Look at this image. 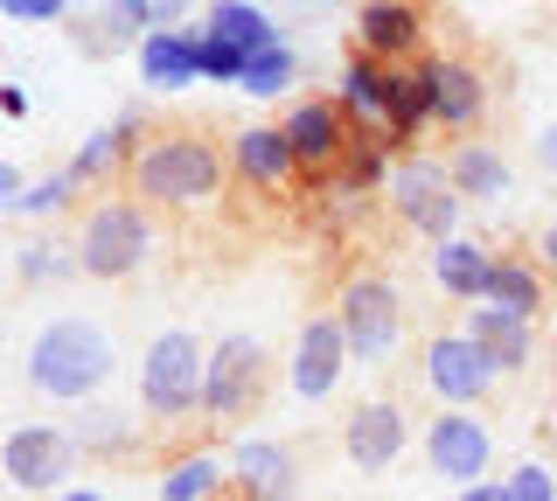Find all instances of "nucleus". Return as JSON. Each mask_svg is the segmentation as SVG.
Listing matches in <instances>:
<instances>
[{
    "mask_svg": "<svg viewBox=\"0 0 557 501\" xmlns=\"http://www.w3.org/2000/svg\"><path fill=\"white\" fill-rule=\"evenodd\" d=\"M223 147L209 133H147L126 161V196H139L147 210H209L223 196Z\"/></svg>",
    "mask_w": 557,
    "mask_h": 501,
    "instance_id": "nucleus-1",
    "label": "nucleus"
},
{
    "mask_svg": "<svg viewBox=\"0 0 557 501\" xmlns=\"http://www.w3.org/2000/svg\"><path fill=\"white\" fill-rule=\"evenodd\" d=\"M112 370H119V349L98 321L84 314H57L35 327L28 355H22V376L35 397L49 404H84V397H104L112 390Z\"/></svg>",
    "mask_w": 557,
    "mask_h": 501,
    "instance_id": "nucleus-2",
    "label": "nucleus"
},
{
    "mask_svg": "<svg viewBox=\"0 0 557 501\" xmlns=\"http://www.w3.org/2000/svg\"><path fill=\"white\" fill-rule=\"evenodd\" d=\"M153 251H161V237H153V210L139 196H104L77 223V265H84V279L119 286V279H133V272H147Z\"/></svg>",
    "mask_w": 557,
    "mask_h": 501,
    "instance_id": "nucleus-3",
    "label": "nucleus"
},
{
    "mask_svg": "<svg viewBox=\"0 0 557 501\" xmlns=\"http://www.w3.org/2000/svg\"><path fill=\"white\" fill-rule=\"evenodd\" d=\"M202 370H209V349L188 335V327L153 335L147 355H139V418L168 425V431L202 418Z\"/></svg>",
    "mask_w": 557,
    "mask_h": 501,
    "instance_id": "nucleus-4",
    "label": "nucleus"
},
{
    "mask_svg": "<svg viewBox=\"0 0 557 501\" xmlns=\"http://www.w3.org/2000/svg\"><path fill=\"white\" fill-rule=\"evenodd\" d=\"M335 314H342L356 370H391L397 349H405V292L383 279V272H348L342 292H335Z\"/></svg>",
    "mask_w": 557,
    "mask_h": 501,
    "instance_id": "nucleus-5",
    "label": "nucleus"
},
{
    "mask_svg": "<svg viewBox=\"0 0 557 501\" xmlns=\"http://www.w3.org/2000/svg\"><path fill=\"white\" fill-rule=\"evenodd\" d=\"M383 196H391V216L405 223L411 237H425V245H440V237L460 230V188H453L446 161H432V153H397L391 181H383Z\"/></svg>",
    "mask_w": 557,
    "mask_h": 501,
    "instance_id": "nucleus-6",
    "label": "nucleus"
},
{
    "mask_svg": "<svg viewBox=\"0 0 557 501\" xmlns=\"http://www.w3.org/2000/svg\"><path fill=\"white\" fill-rule=\"evenodd\" d=\"M70 474H77V439H70V425H49V418H22L0 439V480H8L22 501H57L70 488Z\"/></svg>",
    "mask_w": 557,
    "mask_h": 501,
    "instance_id": "nucleus-7",
    "label": "nucleus"
},
{
    "mask_svg": "<svg viewBox=\"0 0 557 501\" xmlns=\"http://www.w3.org/2000/svg\"><path fill=\"white\" fill-rule=\"evenodd\" d=\"M272 384V355L258 335H223L209 341V370H202V418L209 425H237L258 411V397Z\"/></svg>",
    "mask_w": 557,
    "mask_h": 501,
    "instance_id": "nucleus-8",
    "label": "nucleus"
},
{
    "mask_svg": "<svg viewBox=\"0 0 557 501\" xmlns=\"http://www.w3.org/2000/svg\"><path fill=\"white\" fill-rule=\"evenodd\" d=\"M418 376H425V390L440 397V404H487L502 384V370L487 362V349L467 327H446V335H432L425 341V355H418Z\"/></svg>",
    "mask_w": 557,
    "mask_h": 501,
    "instance_id": "nucleus-9",
    "label": "nucleus"
},
{
    "mask_svg": "<svg viewBox=\"0 0 557 501\" xmlns=\"http://www.w3.org/2000/svg\"><path fill=\"white\" fill-rule=\"evenodd\" d=\"M425 466L446 488L487 480V466H495V425L474 404H440V418L425 425Z\"/></svg>",
    "mask_w": 557,
    "mask_h": 501,
    "instance_id": "nucleus-10",
    "label": "nucleus"
},
{
    "mask_svg": "<svg viewBox=\"0 0 557 501\" xmlns=\"http://www.w3.org/2000/svg\"><path fill=\"white\" fill-rule=\"evenodd\" d=\"M405 71H411V63H376V57H362V49H348V63H342V77H335V105L348 112V126L391 147Z\"/></svg>",
    "mask_w": 557,
    "mask_h": 501,
    "instance_id": "nucleus-11",
    "label": "nucleus"
},
{
    "mask_svg": "<svg viewBox=\"0 0 557 501\" xmlns=\"http://www.w3.org/2000/svg\"><path fill=\"white\" fill-rule=\"evenodd\" d=\"M348 335H342V314L327 306V314H307L300 335H293V355H286V390L300 397V404H327L335 384L348 376Z\"/></svg>",
    "mask_w": 557,
    "mask_h": 501,
    "instance_id": "nucleus-12",
    "label": "nucleus"
},
{
    "mask_svg": "<svg viewBox=\"0 0 557 501\" xmlns=\"http://www.w3.org/2000/svg\"><path fill=\"white\" fill-rule=\"evenodd\" d=\"M278 126H286V140H293V161H300L307 188H321L327 175H335L348 140H356V126H348V112L335 105V98H293Z\"/></svg>",
    "mask_w": 557,
    "mask_h": 501,
    "instance_id": "nucleus-13",
    "label": "nucleus"
},
{
    "mask_svg": "<svg viewBox=\"0 0 557 501\" xmlns=\"http://www.w3.org/2000/svg\"><path fill=\"white\" fill-rule=\"evenodd\" d=\"M418 77H425V98H432V126L440 133H481L487 71L474 57H418Z\"/></svg>",
    "mask_w": 557,
    "mask_h": 501,
    "instance_id": "nucleus-14",
    "label": "nucleus"
},
{
    "mask_svg": "<svg viewBox=\"0 0 557 501\" xmlns=\"http://www.w3.org/2000/svg\"><path fill=\"white\" fill-rule=\"evenodd\" d=\"M405 446H411V418H405V404H391V397H370V404H356L348 411V425H342V453L356 474H391L397 460H405Z\"/></svg>",
    "mask_w": 557,
    "mask_h": 501,
    "instance_id": "nucleus-15",
    "label": "nucleus"
},
{
    "mask_svg": "<svg viewBox=\"0 0 557 501\" xmlns=\"http://www.w3.org/2000/svg\"><path fill=\"white\" fill-rule=\"evenodd\" d=\"M133 63H139V84H147L153 98L188 91V84H202V28H188V22L147 28V42L133 49Z\"/></svg>",
    "mask_w": 557,
    "mask_h": 501,
    "instance_id": "nucleus-16",
    "label": "nucleus"
},
{
    "mask_svg": "<svg viewBox=\"0 0 557 501\" xmlns=\"http://www.w3.org/2000/svg\"><path fill=\"white\" fill-rule=\"evenodd\" d=\"M356 49L376 63H418L425 57V8L418 0H362L356 8Z\"/></svg>",
    "mask_w": 557,
    "mask_h": 501,
    "instance_id": "nucleus-17",
    "label": "nucleus"
},
{
    "mask_svg": "<svg viewBox=\"0 0 557 501\" xmlns=\"http://www.w3.org/2000/svg\"><path fill=\"white\" fill-rule=\"evenodd\" d=\"M231 494L237 501H293L300 494V453L286 439H237L231 446Z\"/></svg>",
    "mask_w": 557,
    "mask_h": 501,
    "instance_id": "nucleus-18",
    "label": "nucleus"
},
{
    "mask_svg": "<svg viewBox=\"0 0 557 501\" xmlns=\"http://www.w3.org/2000/svg\"><path fill=\"white\" fill-rule=\"evenodd\" d=\"M446 175L460 188V202H474V210H502V202L516 196V167L509 153L495 140H474V133H460V140L446 147Z\"/></svg>",
    "mask_w": 557,
    "mask_h": 501,
    "instance_id": "nucleus-19",
    "label": "nucleus"
},
{
    "mask_svg": "<svg viewBox=\"0 0 557 501\" xmlns=\"http://www.w3.org/2000/svg\"><path fill=\"white\" fill-rule=\"evenodd\" d=\"M231 175L258 196H278V188L300 181V161H293V140L286 126H244L231 140Z\"/></svg>",
    "mask_w": 557,
    "mask_h": 501,
    "instance_id": "nucleus-20",
    "label": "nucleus"
},
{
    "mask_svg": "<svg viewBox=\"0 0 557 501\" xmlns=\"http://www.w3.org/2000/svg\"><path fill=\"white\" fill-rule=\"evenodd\" d=\"M467 335L487 349V362H495L502 376H522L536 362V321L530 314H509V306H495V300L467 306Z\"/></svg>",
    "mask_w": 557,
    "mask_h": 501,
    "instance_id": "nucleus-21",
    "label": "nucleus"
},
{
    "mask_svg": "<svg viewBox=\"0 0 557 501\" xmlns=\"http://www.w3.org/2000/svg\"><path fill=\"white\" fill-rule=\"evenodd\" d=\"M139 133H147V118H139V105H126L112 126H98V133H84V140H77V153H70V175H77L84 188H112V175H126Z\"/></svg>",
    "mask_w": 557,
    "mask_h": 501,
    "instance_id": "nucleus-22",
    "label": "nucleus"
},
{
    "mask_svg": "<svg viewBox=\"0 0 557 501\" xmlns=\"http://www.w3.org/2000/svg\"><path fill=\"white\" fill-rule=\"evenodd\" d=\"M487 272H495V251H487L481 237L453 230V237H440V245H432V286H440L446 300H460V306L487 300Z\"/></svg>",
    "mask_w": 557,
    "mask_h": 501,
    "instance_id": "nucleus-23",
    "label": "nucleus"
},
{
    "mask_svg": "<svg viewBox=\"0 0 557 501\" xmlns=\"http://www.w3.org/2000/svg\"><path fill=\"white\" fill-rule=\"evenodd\" d=\"M223 488H231V460L216 453V446H188L182 460H168L161 474V501H223Z\"/></svg>",
    "mask_w": 557,
    "mask_h": 501,
    "instance_id": "nucleus-24",
    "label": "nucleus"
},
{
    "mask_svg": "<svg viewBox=\"0 0 557 501\" xmlns=\"http://www.w3.org/2000/svg\"><path fill=\"white\" fill-rule=\"evenodd\" d=\"M487 300L509 306V314H544L550 300V272L536 265V258H516V251H495V272H487Z\"/></svg>",
    "mask_w": 557,
    "mask_h": 501,
    "instance_id": "nucleus-25",
    "label": "nucleus"
},
{
    "mask_svg": "<svg viewBox=\"0 0 557 501\" xmlns=\"http://www.w3.org/2000/svg\"><path fill=\"white\" fill-rule=\"evenodd\" d=\"M8 272H14L22 286H63V279H77L84 265H77V245L35 230V237H22V245L8 251Z\"/></svg>",
    "mask_w": 557,
    "mask_h": 501,
    "instance_id": "nucleus-26",
    "label": "nucleus"
},
{
    "mask_svg": "<svg viewBox=\"0 0 557 501\" xmlns=\"http://www.w3.org/2000/svg\"><path fill=\"white\" fill-rule=\"evenodd\" d=\"M202 28H209V36H223L231 49H244V57H251V49H265V42H278V22L258 8V0H209V8H202Z\"/></svg>",
    "mask_w": 557,
    "mask_h": 501,
    "instance_id": "nucleus-27",
    "label": "nucleus"
},
{
    "mask_svg": "<svg viewBox=\"0 0 557 501\" xmlns=\"http://www.w3.org/2000/svg\"><path fill=\"white\" fill-rule=\"evenodd\" d=\"M293 84H300V57H293V42H286V36L244 57V77H237V91H244V98H258V105H272V98H286Z\"/></svg>",
    "mask_w": 557,
    "mask_h": 501,
    "instance_id": "nucleus-28",
    "label": "nucleus"
},
{
    "mask_svg": "<svg viewBox=\"0 0 557 501\" xmlns=\"http://www.w3.org/2000/svg\"><path fill=\"white\" fill-rule=\"evenodd\" d=\"M383 181H391V147L370 140V133H356L348 153H342V167L321 188H342V196H383ZM321 188H313V196H321Z\"/></svg>",
    "mask_w": 557,
    "mask_h": 501,
    "instance_id": "nucleus-29",
    "label": "nucleus"
},
{
    "mask_svg": "<svg viewBox=\"0 0 557 501\" xmlns=\"http://www.w3.org/2000/svg\"><path fill=\"white\" fill-rule=\"evenodd\" d=\"M70 439H77V453H126L139 431H133V418H126L119 404H104V397H84L77 418H70Z\"/></svg>",
    "mask_w": 557,
    "mask_h": 501,
    "instance_id": "nucleus-30",
    "label": "nucleus"
},
{
    "mask_svg": "<svg viewBox=\"0 0 557 501\" xmlns=\"http://www.w3.org/2000/svg\"><path fill=\"white\" fill-rule=\"evenodd\" d=\"M77 175H70V167H49V175L42 181H28L22 188V202H14V216H22V223H49V216H63L70 210V202H77Z\"/></svg>",
    "mask_w": 557,
    "mask_h": 501,
    "instance_id": "nucleus-31",
    "label": "nucleus"
},
{
    "mask_svg": "<svg viewBox=\"0 0 557 501\" xmlns=\"http://www.w3.org/2000/svg\"><path fill=\"white\" fill-rule=\"evenodd\" d=\"M502 488H509V501H557V466H544V460H516L509 474H502Z\"/></svg>",
    "mask_w": 557,
    "mask_h": 501,
    "instance_id": "nucleus-32",
    "label": "nucleus"
},
{
    "mask_svg": "<svg viewBox=\"0 0 557 501\" xmlns=\"http://www.w3.org/2000/svg\"><path fill=\"white\" fill-rule=\"evenodd\" d=\"M244 77V49H231L223 36L202 28V84H237Z\"/></svg>",
    "mask_w": 557,
    "mask_h": 501,
    "instance_id": "nucleus-33",
    "label": "nucleus"
},
{
    "mask_svg": "<svg viewBox=\"0 0 557 501\" xmlns=\"http://www.w3.org/2000/svg\"><path fill=\"white\" fill-rule=\"evenodd\" d=\"M8 22H70V0H0Z\"/></svg>",
    "mask_w": 557,
    "mask_h": 501,
    "instance_id": "nucleus-34",
    "label": "nucleus"
},
{
    "mask_svg": "<svg viewBox=\"0 0 557 501\" xmlns=\"http://www.w3.org/2000/svg\"><path fill=\"white\" fill-rule=\"evenodd\" d=\"M530 147H536V167H544V175L557 181V118H544V126H536V140H530Z\"/></svg>",
    "mask_w": 557,
    "mask_h": 501,
    "instance_id": "nucleus-35",
    "label": "nucleus"
},
{
    "mask_svg": "<svg viewBox=\"0 0 557 501\" xmlns=\"http://www.w3.org/2000/svg\"><path fill=\"white\" fill-rule=\"evenodd\" d=\"M22 188H28V181H22V167L0 161V210H8V216H14V202H22Z\"/></svg>",
    "mask_w": 557,
    "mask_h": 501,
    "instance_id": "nucleus-36",
    "label": "nucleus"
},
{
    "mask_svg": "<svg viewBox=\"0 0 557 501\" xmlns=\"http://www.w3.org/2000/svg\"><path fill=\"white\" fill-rule=\"evenodd\" d=\"M453 501H509L502 480H467V488H453Z\"/></svg>",
    "mask_w": 557,
    "mask_h": 501,
    "instance_id": "nucleus-37",
    "label": "nucleus"
},
{
    "mask_svg": "<svg viewBox=\"0 0 557 501\" xmlns=\"http://www.w3.org/2000/svg\"><path fill=\"white\" fill-rule=\"evenodd\" d=\"M536 265L557 279V223H544V230H536Z\"/></svg>",
    "mask_w": 557,
    "mask_h": 501,
    "instance_id": "nucleus-38",
    "label": "nucleus"
},
{
    "mask_svg": "<svg viewBox=\"0 0 557 501\" xmlns=\"http://www.w3.org/2000/svg\"><path fill=\"white\" fill-rule=\"evenodd\" d=\"M0 118H28V91H22V84H0Z\"/></svg>",
    "mask_w": 557,
    "mask_h": 501,
    "instance_id": "nucleus-39",
    "label": "nucleus"
},
{
    "mask_svg": "<svg viewBox=\"0 0 557 501\" xmlns=\"http://www.w3.org/2000/svg\"><path fill=\"white\" fill-rule=\"evenodd\" d=\"M147 8H153V22H188V8H196V0H147Z\"/></svg>",
    "mask_w": 557,
    "mask_h": 501,
    "instance_id": "nucleus-40",
    "label": "nucleus"
},
{
    "mask_svg": "<svg viewBox=\"0 0 557 501\" xmlns=\"http://www.w3.org/2000/svg\"><path fill=\"white\" fill-rule=\"evenodd\" d=\"M57 501H112V494H98V488H77V480H70V488H63Z\"/></svg>",
    "mask_w": 557,
    "mask_h": 501,
    "instance_id": "nucleus-41",
    "label": "nucleus"
},
{
    "mask_svg": "<svg viewBox=\"0 0 557 501\" xmlns=\"http://www.w3.org/2000/svg\"><path fill=\"white\" fill-rule=\"evenodd\" d=\"M84 8H98V0H70V14H84Z\"/></svg>",
    "mask_w": 557,
    "mask_h": 501,
    "instance_id": "nucleus-42",
    "label": "nucleus"
},
{
    "mask_svg": "<svg viewBox=\"0 0 557 501\" xmlns=\"http://www.w3.org/2000/svg\"><path fill=\"white\" fill-rule=\"evenodd\" d=\"M550 425H557V390H550Z\"/></svg>",
    "mask_w": 557,
    "mask_h": 501,
    "instance_id": "nucleus-43",
    "label": "nucleus"
},
{
    "mask_svg": "<svg viewBox=\"0 0 557 501\" xmlns=\"http://www.w3.org/2000/svg\"><path fill=\"white\" fill-rule=\"evenodd\" d=\"M300 8H313V0H300Z\"/></svg>",
    "mask_w": 557,
    "mask_h": 501,
    "instance_id": "nucleus-44",
    "label": "nucleus"
}]
</instances>
